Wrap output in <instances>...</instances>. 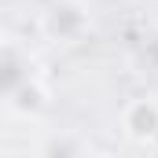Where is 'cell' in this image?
Returning <instances> with one entry per match:
<instances>
[{
    "instance_id": "obj_1",
    "label": "cell",
    "mask_w": 158,
    "mask_h": 158,
    "mask_svg": "<svg viewBox=\"0 0 158 158\" xmlns=\"http://www.w3.org/2000/svg\"><path fill=\"white\" fill-rule=\"evenodd\" d=\"M129 129H132V136H151L158 132V107L155 103H136L132 110H129Z\"/></svg>"
}]
</instances>
